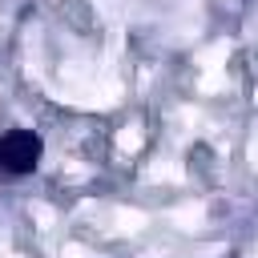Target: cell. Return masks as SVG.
I'll use <instances>...</instances> for the list:
<instances>
[{"mask_svg":"<svg viewBox=\"0 0 258 258\" xmlns=\"http://www.w3.org/2000/svg\"><path fill=\"white\" fill-rule=\"evenodd\" d=\"M40 153H44V141L32 129H12V133L0 137V173L4 177H24L40 165Z\"/></svg>","mask_w":258,"mask_h":258,"instance_id":"obj_1","label":"cell"}]
</instances>
